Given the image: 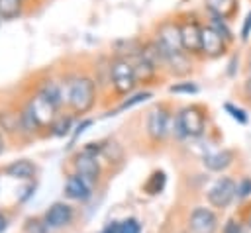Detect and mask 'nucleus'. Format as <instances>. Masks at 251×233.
<instances>
[{"label": "nucleus", "instance_id": "e433bc0d", "mask_svg": "<svg viewBox=\"0 0 251 233\" xmlns=\"http://www.w3.org/2000/svg\"><path fill=\"white\" fill-rule=\"evenodd\" d=\"M182 233H188V231H182Z\"/></svg>", "mask_w": 251, "mask_h": 233}, {"label": "nucleus", "instance_id": "dca6fc26", "mask_svg": "<svg viewBox=\"0 0 251 233\" xmlns=\"http://www.w3.org/2000/svg\"><path fill=\"white\" fill-rule=\"evenodd\" d=\"M206 8L208 12L218 14L224 20H229L237 12V0H206Z\"/></svg>", "mask_w": 251, "mask_h": 233}, {"label": "nucleus", "instance_id": "f704fd0d", "mask_svg": "<svg viewBox=\"0 0 251 233\" xmlns=\"http://www.w3.org/2000/svg\"><path fill=\"white\" fill-rule=\"evenodd\" d=\"M4 151V139H2V133H0V153Z\"/></svg>", "mask_w": 251, "mask_h": 233}, {"label": "nucleus", "instance_id": "72a5a7b5", "mask_svg": "<svg viewBox=\"0 0 251 233\" xmlns=\"http://www.w3.org/2000/svg\"><path fill=\"white\" fill-rule=\"evenodd\" d=\"M6 227H8V219H6V215H4V213H0V233H2Z\"/></svg>", "mask_w": 251, "mask_h": 233}, {"label": "nucleus", "instance_id": "473e14b6", "mask_svg": "<svg viewBox=\"0 0 251 233\" xmlns=\"http://www.w3.org/2000/svg\"><path fill=\"white\" fill-rule=\"evenodd\" d=\"M235 63H237V57H233L231 63H229V69H227V74L229 76H233V72H235Z\"/></svg>", "mask_w": 251, "mask_h": 233}, {"label": "nucleus", "instance_id": "7ed1b4c3", "mask_svg": "<svg viewBox=\"0 0 251 233\" xmlns=\"http://www.w3.org/2000/svg\"><path fill=\"white\" fill-rule=\"evenodd\" d=\"M206 129V114L198 106L182 108L175 117V131L178 137H198Z\"/></svg>", "mask_w": 251, "mask_h": 233}, {"label": "nucleus", "instance_id": "f8f14e48", "mask_svg": "<svg viewBox=\"0 0 251 233\" xmlns=\"http://www.w3.org/2000/svg\"><path fill=\"white\" fill-rule=\"evenodd\" d=\"M75 168H76V174H80L90 186L100 178V164H98L96 157H92V155L80 153L75 159Z\"/></svg>", "mask_w": 251, "mask_h": 233}, {"label": "nucleus", "instance_id": "9b49d317", "mask_svg": "<svg viewBox=\"0 0 251 233\" xmlns=\"http://www.w3.org/2000/svg\"><path fill=\"white\" fill-rule=\"evenodd\" d=\"M73 221V208L65 202H57L53 204L47 211H45V225L47 227H65Z\"/></svg>", "mask_w": 251, "mask_h": 233}, {"label": "nucleus", "instance_id": "cd10ccee", "mask_svg": "<svg viewBox=\"0 0 251 233\" xmlns=\"http://www.w3.org/2000/svg\"><path fill=\"white\" fill-rule=\"evenodd\" d=\"M251 194V178L249 176H243L239 182H237V198L243 200Z\"/></svg>", "mask_w": 251, "mask_h": 233}, {"label": "nucleus", "instance_id": "bb28decb", "mask_svg": "<svg viewBox=\"0 0 251 233\" xmlns=\"http://www.w3.org/2000/svg\"><path fill=\"white\" fill-rule=\"evenodd\" d=\"M71 117L69 116H59L55 121H53V133L55 135H65V133H69V129H71Z\"/></svg>", "mask_w": 251, "mask_h": 233}, {"label": "nucleus", "instance_id": "c756f323", "mask_svg": "<svg viewBox=\"0 0 251 233\" xmlns=\"http://www.w3.org/2000/svg\"><path fill=\"white\" fill-rule=\"evenodd\" d=\"M239 37H241V41H249V37H251V10L247 12V16H245V20H243Z\"/></svg>", "mask_w": 251, "mask_h": 233}, {"label": "nucleus", "instance_id": "0eeeda50", "mask_svg": "<svg viewBox=\"0 0 251 233\" xmlns=\"http://www.w3.org/2000/svg\"><path fill=\"white\" fill-rule=\"evenodd\" d=\"M155 41L161 45V49L171 55V53H178L182 51V41H180V25L175 20H165L163 23H159L157 27V35Z\"/></svg>", "mask_w": 251, "mask_h": 233}, {"label": "nucleus", "instance_id": "2f4dec72", "mask_svg": "<svg viewBox=\"0 0 251 233\" xmlns=\"http://www.w3.org/2000/svg\"><path fill=\"white\" fill-rule=\"evenodd\" d=\"M118 225H120L118 221H112L110 225H106V227H104V231H102V233H118Z\"/></svg>", "mask_w": 251, "mask_h": 233}, {"label": "nucleus", "instance_id": "ddd939ff", "mask_svg": "<svg viewBox=\"0 0 251 233\" xmlns=\"http://www.w3.org/2000/svg\"><path fill=\"white\" fill-rule=\"evenodd\" d=\"M65 194L71 200H88L90 198V184L80 174H71L65 182Z\"/></svg>", "mask_w": 251, "mask_h": 233}, {"label": "nucleus", "instance_id": "2eb2a0df", "mask_svg": "<svg viewBox=\"0 0 251 233\" xmlns=\"http://www.w3.org/2000/svg\"><path fill=\"white\" fill-rule=\"evenodd\" d=\"M167 67L171 72L182 76V74H188L192 70V61H190V55L184 53V51H178V53H171L167 57Z\"/></svg>", "mask_w": 251, "mask_h": 233}, {"label": "nucleus", "instance_id": "c9c22d12", "mask_svg": "<svg viewBox=\"0 0 251 233\" xmlns=\"http://www.w3.org/2000/svg\"><path fill=\"white\" fill-rule=\"evenodd\" d=\"M247 72L251 74V59H249V63H247Z\"/></svg>", "mask_w": 251, "mask_h": 233}, {"label": "nucleus", "instance_id": "a211bd4d", "mask_svg": "<svg viewBox=\"0 0 251 233\" xmlns=\"http://www.w3.org/2000/svg\"><path fill=\"white\" fill-rule=\"evenodd\" d=\"M133 65V70H135V78H137V82H147V80H151L153 76H155V72H157V69L143 57V55H137L135 57V61L131 63Z\"/></svg>", "mask_w": 251, "mask_h": 233}, {"label": "nucleus", "instance_id": "5701e85b", "mask_svg": "<svg viewBox=\"0 0 251 233\" xmlns=\"http://www.w3.org/2000/svg\"><path fill=\"white\" fill-rule=\"evenodd\" d=\"M198 90H200L198 84L192 80H184V82H176V84L169 86V92H173V94H196Z\"/></svg>", "mask_w": 251, "mask_h": 233}, {"label": "nucleus", "instance_id": "4be33fe9", "mask_svg": "<svg viewBox=\"0 0 251 233\" xmlns=\"http://www.w3.org/2000/svg\"><path fill=\"white\" fill-rule=\"evenodd\" d=\"M165 182H167L165 172H163V170H155V172L149 176V180L145 182V190H147L149 194H159V192L165 188Z\"/></svg>", "mask_w": 251, "mask_h": 233}, {"label": "nucleus", "instance_id": "f257e3e1", "mask_svg": "<svg viewBox=\"0 0 251 233\" xmlns=\"http://www.w3.org/2000/svg\"><path fill=\"white\" fill-rule=\"evenodd\" d=\"M63 100L76 114H84L94 106L96 100V84L88 76H76L67 82V90H63Z\"/></svg>", "mask_w": 251, "mask_h": 233}, {"label": "nucleus", "instance_id": "423d86ee", "mask_svg": "<svg viewBox=\"0 0 251 233\" xmlns=\"http://www.w3.org/2000/svg\"><path fill=\"white\" fill-rule=\"evenodd\" d=\"M180 25V41H182V51L188 55H200L202 53V25L198 20L188 16L186 20L178 22Z\"/></svg>", "mask_w": 251, "mask_h": 233}, {"label": "nucleus", "instance_id": "9d476101", "mask_svg": "<svg viewBox=\"0 0 251 233\" xmlns=\"http://www.w3.org/2000/svg\"><path fill=\"white\" fill-rule=\"evenodd\" d=\"M169 123H171V116L165 108H153L147 116V133L153 141H161L165 139V135L169 133Z\"/></svg>", "mask_w": 251, "mask_h": 233}, {"label": "nucleus", "instance_id": "6e6552de", "mask_svg": "<svg viewBox=\"0 0 251 233\" xmlns=\"http://www.w3.org/2000/svg\"><path fill=\"white\" fill-rule=\"evenodd\" d=\"M218 215L204 206H198L188 215V233H216Z\"/></svg>", "mask_w": 251, "mask_h": 233}, {"label": "nucleus", "instance_id": "20e7f679", "mask_svg": "<svg viewBox=\"0 0 251 233\" xmlns=\"http://www.w3.org/2000/svg\"><path fill=\"white\" fill-rule=\"evenodd\" d=\"M110 82H112V86L118 94H129L135 88V82H137L131 61L120 59V57L116 61H112V65H110Z\"/></svg>", "mask_w": 251, "mask_h": 233}, {"label": "nucleus", "instance_id": "412c9836", "mask_svg": "<svg viewBox=\"0 0 251 233\" xmlns=\"http://www.w3.org/2000/svg\"><path fill=\"white\" fill-rule=\"evenodd\" d=\"M22 12V0H0V18L2 20H12L20 16Z\"/></svg>", "mask_w": 251, "mask_h": 233}, {"label": "nucleus", "instance_id": "aec40b11", "mask_svg": "<svg viewBox=\"0 0 251 233\" xmlns=\"http://www.w3.org/2000/svg\"><path fill=\"white\" fill-rule=\"evenodd\" d=\"M39 94H41V96H45V98H47L55 108H57L61 102H65V100H63V88H61L57 82H45V84L41 86Z\"/></svg>", "mask_w": 251, "mask_h": 233}, {"label": "nucleus", "instance_id": "a878e982", "mask_svg": "<svg viewBox=\"0 0 251 233\" xmlns=\"http://www.w3.org/2000/svg\"><path fill=\"white\" fill-rule=\"evenodd\" d=\"M224 108H226V112H227V114H229L237 123H247V121H249V117H247L245 110H241V108L233 106L231 102H226V104H224Z\"/></svg>", "mask_w": 251, "mask_h": 233}, {"label": "nucleus", "instance_id": "f3484780", "mask_svg": "<svg viewBox=\"0 0 251 233\" xmlns=\"http://www.w3.org/2000/svg\"><path fill=\"white\" fill-rule=\"evenodd\" d=\"M6 174L12 176V178L27 180V178H33L35 166H33L29 161H16V163H12V164L6 166Z\"/></svg>", "mask_w": 251, "mask_h": 233}, {"label": "nucleus", "instance_id": "7c9ffc66", "mask_svg": "<svg viewBox=\"0 0 251 233\" xmlns=\"http://www.w3.org/2000/svg\"><path fill=\"white\" fill-rule=\"evenodd\" d=\"M241 92H243V98L251 102V74H249V76H247V80L243 82V88H241Z\"/></svg>", "mask_w": 251, "mask_h": 233}, {"label": "nucleus", "instance_id": "393cba45", "mask_svg": "<svg viewBox=\"0 0 251 233\" xmlns=\"http://www.w3.org/2000/svg\"><path fill=\"white\" fill-rule=\"evenodd\" d=\"M118 233H141V223L135 217H127V219L120 221Z\"/></svg>", "mask_w": 251, "mask_h": 233}, {"label": "nucleus", "instance_id": "c85d7f7f", "mask_svg": "<svg viewBox=\"0 0 251 233\" xmlns=\"http://www.w3.org/2000/svg\"><path fill=\"white\" fill-rule=\"evenodd\" d=\"M222 233H243V227H241L239 219L231 217V219H227V221L224 223V229H222Z\"/></svg>", "mask_w": 251, "mask_h": 233}, {"label": "nucleus", "instance_id": "f03ea898", "mask_svg": "<svg viewBox=\"0 0 251 233\" xmlns=\"http://www.w3.org/2000/svg\"><path fill=\"white\" fill-rule=\"evenodd\" d=\"M55 106L41 96L39 92L29 100L27 108L22 112V123L25 129H37L43 125H49V121H53V114H55Z\"/></svg>", "mask_w": 251, "mask_h": 233}, {"label": "nucleus", "instance_id": "39448f33", "mask_svg": "<svg viewBox=\"0 0 251 233\" xmlns=\"http://www.w3.org/2000/svg\"><path fill=\"white\" fill-rule=\"evenodd\" d=\"M206 198L212 208L226 210L237 198V182L229 176H222L210 186V190L206 192Z\"/></svg>", "mask_w": 251, "mask_h": 233}, {"label": "nucleus", "instance_id": "b1692460", "mask_svg": "<svg viewBox=\"0 0 251 233\" xmlns=\"http://www.w3.org/2000/svg\"><path fill=\"white\" fill-rule=\"evenodd\" d=\"M147 98H151V92L149 90H143V92H137V94H133V96H129V98H126L122 104H120V112L122 110H127V108H131V106H135V104H141V102H145Z\"/></svg>", "mask_w": 251, "mask_h": 233}, {"label": "nucleus", "instance_id": "6ab92c4d", "mask_svg": "<svg viewBox=\"0 0 251 233\" xmlns=\"http://www.w3.org/2000/svg\"><path fill=\"white\" fill-rule=\"evenodd\" d=\"M208 16H210V22H208V25L210 27H214L227 43H231L233 41V31L229 29V25H227V20H224L222 16H218V14H212V12H208Z\"/></svg>", "mask_w": 251, "mask_h": 233}, {"label": "nucleus", "instance_id": "1a4fd4ad", "mask_svg": "<svg viewBox=\"0 0 251 233\" xmlns=\"http://www.w3.org/2000/svg\"><path fill=\"white\" fill-rule=\"evenodd\" d=\"M227 41L210 25H202V55L218 59L227 51Z\"/></svg>", "mask_w": 251, "mask_h": 233}, {"label": "nucleus", "instance_id": "4468645a", "mask_svg": "<svg viewBox=\"0 0 251 233\" xmlns=\"http://www.w3.org/2000/svg\"><path fill=\"white\" fill-rule=\"evenodd\" d=\"M231 163H233V151L229 149H222V151H216L204 157V166L212 172H222L227 166H231Z\"/></svg>", "mask_w": 251, "mask_h": 233}]
</instances>
